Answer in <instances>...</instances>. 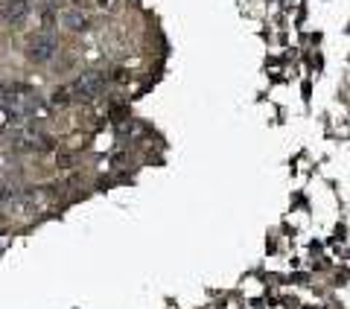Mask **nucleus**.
Returning <instances> with one entry per match:
<instances>
[{
  "mask_svg": "<svg viewBox=\"0 0 350 309\" xmlns=\"http://www.w3.org/2000/svg\"><path fill=\"white\" fill-rule=\"evenodd\" d=\"M3 18L9 21V24H21V21L29 15V3L27 0H9V3H3Z\"/></svg>",
  "mask_w": 350,
  "mask_h": 309,
  "instance_id": "obj_3",
  "label": "nucleus"
},
{
  "mask_svg": "<svg viewBox=\"0 0 350 309\" xmlns=\"http://www.w3.org/2000/svg\"><path fill=\"white\" fill-rule=\"evenodd\" d=\"M102 85H105V79H102V73L97 70H88V73H82L79 79L73 82V91L79 93V96H97V93H102Z\"/></svg>",
  "mask_w": 350,
  "mask_h": 309,
  "instance_id": "obj_1",
  "label": "nucleus"
},
{
  "mask_svg": "<svg viewBox=\"0 0 350 309\" xmlns=\"http://www.w3.org/2000/svg\"><path fill=\"white\" fill-rule=\"evenodd\" d=\"M29 59L32 62H50L56 55V38L53 35H38V38H32L29 41Z\"/></svg>",
  "mask_w": 350,
  "mask_h": 309,
  "instance_id": "obj_2",
  "label": "nucleus"
},
{
  "mask_svg": "<svg viewBox=\"0 0 350 309\" xmlns=\"http://www.w3.org/2000/svg\"><path fill=\"white\" fill-rule=\"evenodd\" d=\"M64 24H67V29H85L88 27V18L79 15V12H67V15H64Z\"/></svg>",
  "mask_w": 350,
  "mask_h": 309,
  "instance_id": "obj_4",
  "label": "nucleus"
}]
</instances>
